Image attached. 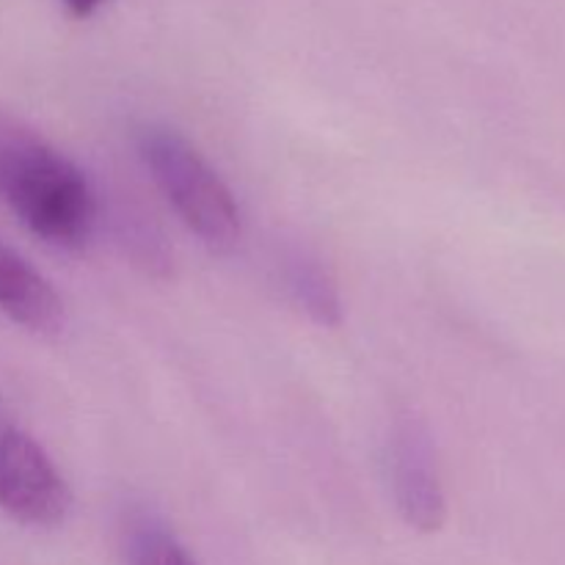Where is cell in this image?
<instances>
[{
    "mask_svg": "<svg viewBox=\"0 0 565 565\" xmlns=\"http://www.w3.org/2000/svg\"><path fill=\"white\" fill-rule=\"evenodd\" d=\"M0 196L44 243L77 252L97 221V199L66 154L25 130H0Z\"/></svg>",
    "mask_w": 565,
    "mask_h": 565,
    "instance_id": "cell-1",
    "label": "cell"
},
{
    "mask_svg": "<svg viewBox=\"0 0 565 565\" xmlns=\"http://www.w3.org/2000/svg\"><path fill=\"white\" fill-rule=\"evenodd\" d=\"M136 143L182 224L213 252H232L243 232L241 207L204 154L180 130L160 121L138 127Z\"/></svg>",
    "mask_w": 565,
    "mask_h": 565,
    "instance_id": "cell-2",
    "label": "cell"
},
{
    "mask_svg": "<svg viewBox=\"0 0 565 565\" xmlns=\"http://www.w3.org/2000/svg\"><path fill=\"white\" fill-rule=\"evenodd\" d=\"M72 491L33 436L0 403V511L28 527H55L70 516Z\"/></svg>",
    "mask_w": 565,
    "mask_h": 565,
    "instance_id": "cell-3",
    "label": "cell"
},
{
    "mask_svg": "<svg viewBox=\"0 0 565 565\" xmlns=\"http://www.w3.org/2000/svg\"><path fill=\"white\" fill-rule=\"evenodd\" d=\"M390 480L403 522L417 533H439L447 497L434 441L419 419H401L390 439Z\"/></svg>",
    "mask_w": 565,
    "mask_h": 565,
    "instance_id": "cell-4",
    "label": "cell"
},
{
    "mask_svg": "<svg viewBox=\"0 0 565 565\" xmlns=\"http://www.w3.org/2000/svg\"><path fill=\"white\" fill-rule=\"evenodd\" d=\"M0 312L33 334H58L64 301L25 257L0 243Z\"/></svg>",
    "mask_w": 565,
    "mask_h": 565,
    "instance_id": "cell-5",
    "label": "cell"
},
{
    "mask_svg": "<svg viewBox=\"0 0 565 565\" xmlns=\"http://www.w3.org/2000/svg\"><path fill=\"white\" fill-rule=\"evenodd\" d=\"M285 279L292 301L323 329L342 323V298L334 276L318 257L307 252H290L285 259Z\"/></svg>",
    "mask_w": 565,
    "mask_h": 565,
    "instance_id": "cell-6",
    "label": "cell"
},
{
    "mask_svg": "<svg viewBox=\"0 0 565 565\" xmlns=\"http://www.w3.org/2000/svg\"><path fill=\"white\" fill-rule=\"evenodd\" d=\"M127 555L130 565H199L154 513H138L127 527Z\"/></svg>",
    "mask_w": 565,
    "mask_h": 565,
    "instance_id": "cell-7",
    "label": "cell"
},
{
    "mask_svg": "<svg viewBox=\"0 0 565 565\" xmlns=\"http://www.w3.org/2000/svg\"><path fill=\"white\" fill-rule=\"evenodd\" d=\"M64 3L75 17H88L97 11V6L103 3V0H64Z\"/></svg>",
    "mask_w": 565,
    "mask_h": 565,
    "instance_id": "cell-8",
    "label": "cell"
}]
</instances>
